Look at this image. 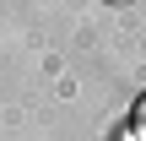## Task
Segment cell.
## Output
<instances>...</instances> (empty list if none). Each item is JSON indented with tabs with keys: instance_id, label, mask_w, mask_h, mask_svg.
Here are the masks:
<instances>
[{
	"instance_id": "6da1fadb",
	"label": "cell",
	"mask_w": 146,
	"mask_h": 141,
	"mask_svg": "<svg viewBox=\"0 0 146 141\" xmlns=\"http://www.w3.org/2000/svg\"><path fill=\"white\" fill-rule=\"evenodd\" d=\"M141 130H146V103H141Z\"/></svg>"
}]
</instances>
